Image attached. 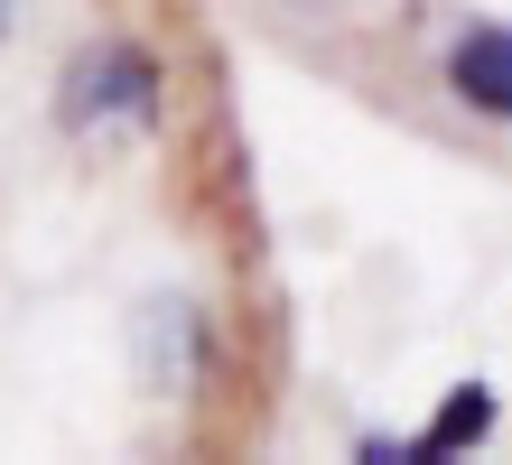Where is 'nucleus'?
Returning a JSON list of instances; mask_svg holds the SVG:
<instances>
[{"mask_svg": "<svg viewBox=\"0 0 512 465\" xmlns=\"http://www.w3.org/2000/svg\"><path fill=\"white\" fill-rule=\"evenodd\" d=\"M485 428H494V400H485V391L466 382V391H447V410L429 419V438H419V447H410L401 465H429V456H457V447H475V438H485Z\"/></svg>", "mask_w": 512, "mask_h": 465, "instance_id": "3", "label": "nucleus"}, {"mask_svg": "<svg viewBox=\"0 0 512 465\" xmlns=\"http://www.w3.org/2000/svg\"><path fill=\"white\" fill-rule=\"evenodd\" d=\"M103 112H131V121H149V66H140L131 47L84 56V66L66 75V121H103Z\"/></svg>", "mask_w": 512, "mask_h": 465, "instance_id": "1", "label": "nucleus"}, {"mask_svg": "<svg viewBox=\"0 0 512 465\" xmlns=\"http://www.w3.org/2000/svg\"><path fill=\"white\" fill-rule=\"evenodd\" d=\"M0 28H10V0H0Z\"/></svg>", "mask_w": 512, "mask_h": 465, "instance_id": "4", "label": "nucleus"}, {"mask_svg": "<svg viewBox=\"0 0 512 465\" xmlns=\"http://www.w3.org/2000/svg\"><path fill=\"white\" fill-rule=\"evenodd\" d=\"M447 84H457L475 112H512V28H475V38L447 56Z\"/></svg>", "mask_w": 512, "mask_h": 465, "instance_id": "2", "label": "nucleus"}]
</instances>
